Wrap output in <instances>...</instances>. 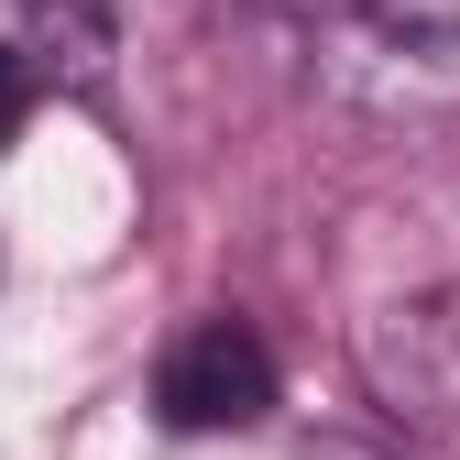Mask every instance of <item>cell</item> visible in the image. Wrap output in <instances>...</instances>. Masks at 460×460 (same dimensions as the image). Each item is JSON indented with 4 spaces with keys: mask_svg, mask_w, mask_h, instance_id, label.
Returning <instances> with one entry per match:
<instances>
[{
    "mask_svg": "<svg viewBox=\"0 0 460 460\" xmlns=\"http://www.w3.org/2000/svg\"><path fill=\"white\" fill-rule=\"evenodd\" d=\"M252 12H285V22H318L329 0H252Z\"/></svg>",
    "mask_w": 460,
    "mask_h": 460,
    "instance_id": "obj_4",
    "label": "cell"
},
{
    "mask_svg": "<svg viewBox=\"0 0 460 460\" xmlns=\"http://www.w3.org/2000/svg\"><path fill=\"white\" fill-rule=\"evenodd\" d=\"M318 77L362 110H460V0H329L307 22Z\"/></svg>",
    "mask_w": 460,
    "mask_h": 460,
    "instance_id": "obj_1",
    "label": "cell"
},
{
    "mask_svg": "<svg viewBox=\"0 0 460 460\" xmlns=\"http://www.w3.org/2000/svg\"><path fill=\"white\" fill-rule=\"evenodd\" d=\"M154 406L164 428L187 438H230V428H263L274 417V351L252 318H198L176 329V351L154 362Z\"/></svg>",
    "mask_w": 460,
    "mask_h": 460,
    "instance_id": "obj_2",
    "label": "cell"
},
{
    "mask_svg": "<svg viewBox=\"0 0 460 460\" xmlns=\"http://www.w3.org/2000/svg\"><path fill=\"white\" fill-rule=\"evenodd\" d=\"M22 121H33V66H22L12 44H0V154L22 143Z\"/></svg>",
    "mask_w": 460,
    "mask_h": 460,
    "instance_id": "obj_3",
    "label": "cell"
}]
</instances>
